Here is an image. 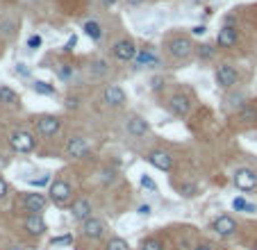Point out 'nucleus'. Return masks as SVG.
Wrapping results in <instances>:
<instances>
[{"label": "nucleus", "instance_id": "obj_1", "mask_svg": "<svg viewBox=\"0 0 257 250\" xmlns=\"http://www.w3.org/2000/svg\"><path fill=\"white\" fill-rule=\"evenodd\" d=\"M9 144L18 153H30L34 148V137L30 132H25V130H18V132H14L9 137Z\"/></svg>", "mask_w": 257, "mask_h": 250}, {"label": "nucleus", "instance_id": "obj_2", "mask_svg": "<svg viewBox=\"0 0 257 250\" xmlns=\"http://www.w3.org/2000/svg\"><path fill=\"white\" fill-rule=\"evenodd\" d=\"M235 184H237V189H241V191H253V189L257 186L255 170H251V168H237Z\"/></svg>", "mask_w": 257, "mask_h": 250}, {"label": "nucleus", "instance_id": "obj_3", "mask_svg": "<svg viewBox=\"0 0 257 250\" xmlns=\"http://www.w3.org/2000/svg\"><path fill=\"white\" fill-rule=\"evenodd\" d=\"M50 200L55 205H64V202L71 200V186L69 182H62V180H55L50 184Z\"/></svg>", "mask_w": 257, "mask_h": 250}, {"label": "nucleus", "instance_id": "obj_4", "mask_svg": "<svg viewBox=\"0 0 257 250\" xmlns=\"http://www.w3.org/2000/svg\"><path fill=\"white\" fill-rule=\"evenodd\" d=\"M191 50H193L191 41L184 39V37H175L171 43H169V53H171L175 59H187L189 55H191Z\"/></svg>", "mask_w": 257, "mask_h": 250}, {"label": "nucleus", "instance_id": "obj_5", "mask_svg": "<svg viewBox=\"0 0 257 250\" xmlns=\"http://www.w3.org/2000/svg\"><path fill=\"white\" fill-rule=\"evenodd\" d=\"M102 100L107 102L109 107H121V105H125V91L116 84H109L102 91Z\"/></svg>", "mask_w": 257, "mask_h": 250}, {"label": "nucleus", "instance_id": "obj_6", "mask_svg": "<svg viewBox=\"0 0 257 250\" xmlns=\"http://www.w3.org/2000/svg\"><path fill=\"white\" fill-rule=\"evenodd\" d=\"M114 57L121 59V62H130V59L137 57V48L130 39H123V41L114 43Z\"/></svg>", "mask_w": 257, "mask_h": 250}, {"label": "nucleus", "instance_id": "obj_7", "mask_svg": "<svg viewBox=\"0 0 257 250\" xmlns=\"http://www.w3.org/2000/svg\"><path fill=\"white\" fill-rule=\"evenodd\" d=\"M216 82H219L223 89H230L232 84H237V71L230 64H223L216 69Z\"/></svg>", "mask_w": 257, "mask_h": 250}, {"label": "nucleus", "instance_id": "obj_8", "mask_svg": "<svg viewBox=\"0 0 257 250\" xmlns=\"http://www.w3.org/2000/svg\"><path fill=\"white\" fill-rule=\"evenodd\" d=\"M59 125H62V123H59L57 116H41L39 118V123H37L39 132H41L43 137H53V134H57Z\"/></svg>", "mask_w": 257, "mask_h": 250}, {"label": "nucleus", "instance_id": "obj_9", "mask_svg": "<svg viewBox=\"0 0 257 250\" xmlns=\"http://www.w3.org/2000/svg\"><path fill=\"white\" fill-rule=\"evenodd\" d=\"M212 228H214V232L221 234V237H230V234L237 232V223L230 216H219L214 223H212Z\"/></svg>", "mask_w": 257, "mask_h": 250}, {"label": "nucleus", "instance_id": "obj_10", "mask_svg": "<svg viewBox=\"0 0 257 250\" xmlns=\"http://www.w3.org/2000/svg\"><path fill=\"white\" fill-rule=\"evenodd\" d=\"M71 214H73L75 221H86V218H91V202L85 200V198H78L73 202V207H71Z\"/></svg>", "mask_w": 257, "mask_h": 250}, {"label": "nucleus", "instance_id": "obj_11", "mask_svg": "<svg viewBox=\"0 0 257 250\" xmlns=\"http://www.w3.org/2000/svg\"><path fill=\"white\" fill-rule=\"evenodd\" d=\"M86 150H89V144H86L85 139H71L69 144H66V155L69 157H85Z\"/></svg>", "mask_w": 257, "mask_h": 250}, {"label": "nucleus", "instance_id": "obj_12", "mask_svg": "<svg viewBox=\"0 0 257 250\" xmlns=\"http://www.w3.org/2000/svg\"><path fill=\"white\" fill-rule=\"evenodd\" d=\"M102 230H105V225H102L98 218H86L85 225H82V232H85V237H89V239L102 237Z\"/></svg>", "mask_w": 257, "mask_h": 250}, {"label": "nucleus", "instance_id": "obj_13", "mask_svg": "<svg viewBox=\"0 0 257 250\" xmlns=\"http://www.w3.org/2000/svg\"><path fill=\"white\" fill-rule=\"evenodd\" d=\"M23 207H25L27 212H41V209L46 207V198H43L41 193H27V196L23 198Z\"/></svg>", "mask_w": 257, "mask_h": 250}, {"label": "nucleus", "instance_id": "obj_14", "mask_svg": "<svg viewBox=\"0 0 257 250\" xmlns=\"http://www.w3.org/2000/svg\"><path fill=\"white\" fill-rule=\"evenodd\" d=\"M148 162L155 166V168H160V170H169V168H171V157H169V153H162V150L150 153L148 155Z\"/></svg>", "mask_w": 257, "mask_h": 250}, {"label": "nucleus", "instance_id": "obj_15", "mask_svg": "<svg viewBox=\"0 0 257 250\" xmlns=\"http://www.w3.org/2000/svg\"><path fill=\"white\" fill-rule=\"evenodd\" d=\"M235 43H237V27L225 25L223 30L219 32V46H223V48H232Z\"/></svg>", "mask_w": 257, "mask_h": 250}, {"label": "nucleus", "instance_id": "obj_16", "mask_svg": "<svg viewBox=\"0 0 257 250\" xmlns=\"http://www.w3.org/2000/svg\"><path fill=\"white\" fill-rule=\"evenodd\" d=\"M169 109H171L175 116H184V114L189 112V100H187V96H173L171 100H169Z\"/></svg>", "mask_w": 257, "mask_h": 250}, {"label": "nucleus", "instance_id": "obj_17", "mask_svg": "<svg viewBox=\"0 0 257 250\" xmlns=\"http://www.w3.org/2000/svg\"><path fill=\"white\" fill-rule=\"evenodd\" d=\"M128 132L132 134V137H146V132H148V123L144 121V118L134 116L128 121Z\"/></svg>", "mask_w": 257, "mask_h": 250}, {"label": "nucleus", "instance_id": "obj_18", "mask_svg": "<svg viewBox=\"0 0 257 250\" xmlns=\"http://www.w3.org/2000/svg\"><path fill=\"white\" fill-rule=\"evenodd\" d=\"M25 228H27V232H30V234H37V237H39V234L46 232V221H43L39 214H32V216L25 221Z\"/></svg>", "mask_w": 257, "mask_h": 250}, {"label": "nucleus", "instance_id": "obj_19", "mask_svg": "<svg viewBox=\"0 0 257 250\" xmlns=\"http://www.w3.org/2000/svg\"><path fill=\"white\" fill-rule=\"evenodd\" d=\"M160 62H157V57L153 55V50H141L139 55H137V66H157Z\"/></svg>", "mask_w": 257, "mask_h": 250}, {"label": "nucleus", "instance_id": "obj_20", "mask_svg": "<svg viewBox=\"0 0 257 250\" xmlns=\"http://www.w3.org/2000/svg\"><path fill=\"white\" fill-rule=\"evenodd\" d=\"M0 102H5V105H16L18 96L9 89V86H0Z\"/></svg>", "mask_w": 257, "mask_h": 250}, {"label": "nucleus", "instance_id": "obj_21", "mask_svg": "<svg viewBox=\"0 0 257 250\" xmlns=\"http://www.w3.org/2000/svg\"><path fill=\"white\" fill-rule=\"evenodd\" d=\"M85 32L89 34V37H91L93 41H98V39L102 37V27L98 25L96 21H86V23H85Z\"/></svg>", "mask_w": 257, "mask_h": 250}, {"label": "nucleus", "instance_id": "obj_22", "mask_svg": "<svg viewBox=\"0 0 257 250\" xmlns=\"http://www.w3.org/2000/svg\"><path fill=\"white\" fill-rule=\"evenodd\" d=\"M32 89L37 91V93H43V96H55V86H50L48 82H43V80L32 82Z\"/></svg>", "mask_w": 257, "mask_h": 250}, {"label": "nucleus", "instance_id": "obj_23", "mask_svg": "<svg viewBox=\"0 0 257 250\" xmlns=\"http://www.w3.org/2000/svg\"><path fill=\"white\" fill-rule=\"evenodd\" d=\"M241 121H255L257 118V107L255 105H244L241 107V112H239Z\"/></svg>", "mask_w": 257, "mask_h": 250}, {"label": "nucleus", "instance_id": "obj_24", "mask_svg": "<svg viewBox=\"0 0 257 250\" xmlns=\"http://www.w3.org/2000/svg\"><path fill=\"white\" fill-rule=\"evenodd\" d=\"M107 73V64H105V59H96L91 64V75L93 78H102V75Z\"/></svg>", "mask_w": 257, "mask_h": 250}, {"label": "nucleus", "instance_id": "obj_25", "mask_svg": "<svg viewBox=\"0 0 257 250\" xmlns=\"http://www.w3.org/2000/svg\"><path fill=\"white\" fill-rule=\"evenodd\" d=\"M107 250H130V246H128V241H125V239H121V237H114V239H109Z\"/></svg>", "mask_w": 257, "mask_h": 250}, {"label": "nucleus", "instance_id": "obj_26", "mask_svg": "<svg viewBox=\"0 0 257 250\" xmlns=\"http://www.w3.org/2000/svg\"><path fill=\"white\" fill-rule=\"evenodd\" d=\"M141 250H164V246H162L157 239H146L144 246H141Z\"/></svg>", "mask_w": 257, "mask_h": 250}, {"label": "nucleus", "instance_id": "obj_27", "mask_svg": "<svg viewBox=\"0 0 257 250\" xmlns=\"http://www.w3.org/2000/svg\"><path fill=\"white\" fill-rule=\"evenodd\" d=\"M27 48H30V50L41 48V37H39V34H32V37L27 39Z\"/></svg>", "mask_w": 257, "mask_h": 250}, {"label": "nucleus", "instance_id": "obj_28", "mask_svg": "<svg viewBox=\"0 0 257 250\" xmlns=\"http://www.w3.org/2000/svg\"><path fill=\"white\" fill-rule=\"evenodd\" d=\"M212 55H214V48H212V46H200L198 48V57L200 59H209Z\"/></svg>", "mask_w": 257, "mask_h": 250}, {"label": "nucleus", "instance_id": "obj_29", "mask_svg": "<svg viewBox=\"0 0 257 250\" xmlns=\"http://www.w3.org/2000/svg\"><path fill=\"white\" fill-rule=\"evenodd\" d=\"M141 186H144V189H150V191H157V184L150 180L148 175H141Z\"/></svg>", "mask_w": 257, "mask_h": 250}, {"label": "nucleus", "instance_id": "obj_30", "mask_svg": "<svg viewBox=\"0 0 257 250\" xmlns=\"http://www.w3.org/2000/svg\"><path fill=\"white\" fill-rule=\"evenodd\" d=\"M232 207H235L237 212H241V209L246 212V209H248V202L244 200V198H235V200H232Z\"/></svg>", "mask_w": 257, "mask_h": 250}, {"label": "nucleus", "instance_id": "obj_31", "mask_svg": "<svg viewBox=\"0 0 257 250\" xmlns=\"http://www.w3.org/2000/svg\"><path fill=\"white\" fill-rule=\"evenodd\" d=\"M50 182V177L48 175H41L39 180H30V184H34V186H43V184H48Z\"/></svg>", "mask_w": 257, "mask_h": 250}, {"label": "nucleus", "instance_id": "obj_32", "mask_svg": "<svg viewBox=\"0 0 257 250\" xmlns=\"http://www.w3.org/2000/svg\"><path fill=\"white\" fill-rule=\"evenodd\" d=\"M75 43H78V37H75V34H73V37H71L69 41H66V46H64V50H66V53H71V50L75 48Z\"/></svg>", "mask_w": 257, "mask_h": 250}, {"label": "nucleus", "instance_id": "obj_33", "mask_svg": "<svg viewBox=\"0 0 257 250\" xmlns=\"http://www.w3.org/2000/svg\"><path fill=\"white\" fill-rule=\"evenodd\" d=\"M59 75H62V78H71V75H73V66H62Z\"/></svg>", "mask_w": 257, "mask_h": 250}, {"label": "nucleus", "instance_id": "obj_34", "mask_svg": "<svg viewBox=\"0 0 257 250\" xmlns=\"http://www.w3.org/2000/svg\"><path fill=\"white\" fill-rule=\"evenodd\" d=\"M62 244H71V237H59V239H53V246H62Z\"/></svg>", "mask_w": 257, "mask_h": 250}, {"label": "nucleus", "instance_id": "obj_35", "mask_svg": "<svg viewBox=\"0 0 257 250\" xmlns=\"http://www.w3.org/2000/svg\"><path fill=\"white\" fill-rule=\"evenodd\" d=\"M7 196V182L0 177V198H5Z\"/></svg>", "mask_w": 257, "mask_h": 250}, {"label": "nucleus", "instance_id": "obj_36", "mask_svg": "<svg viewBox=\"0 0 257 250\" xmlns=\"http://www.w3.org/2000/svg\"><path fill=\"white\" fill-rule=\"evenodd\" d=\"M137 212H139V216H148V214H150V205H141Z\"/></svg>", "mask_w": 257, "mask_h": 250}, {"label": "nucleus", "instance_id": "obj_37", "mask_svg": "<svg viewBox=\"0 0 257 250\" xmlns=\"http://www.w3.org/2000/svg\"><path fill=\"white\" fill-rule=\"evenodd\" d=\"M191 32H193V34H198V37H200V34H205V25H196V27L191 30Z\"/></svg>", "mask_w": 257, "mask_h": 250}, {"label": "nucleus", "instance_id": "obj_38", "mask_svg": "<svg viewBox=\"0 0 257 250\" xmlns=\"http://www.w3.org/2000/svg\"><path fill=\"white\" fill-rule=\"evenodd\" d=\"M66 107L75 109V107H78V98H69V100H66Z\"/></svg>", "mask_w": 257, "mask_h": 250}, {"label": "nucleus", "instance_id": "obj_39", "mask_svg": "<svg viewBox=\"0 0 257 250\" xmlns=\"http://www.w3.org/2000/svg\"><path fill=\"white\" fill-rule=\"evenodd\" d=\"M16 73H21V75H27V73H30V71L25 69V64H18V66H16Z\"/></svg>", "mask_w": 257, "mask_h": 250}, {"label": "nucleus", "instance_id": "obj_40", "mask_svg": "<svg viewBox=\"0 0 257 250\" xmlns=\"http://www.w3.org/2000/svg\"><path fill=\"white\" fill-rule=\"evenodd\" d=\"M193 191H196L193 186H184V189H182V193H184V196H193Z\"/></svg>", "mask_w": 257, "mask_h": 250}, {"label": "nucleus", "instance_id": "obj_41", "mask_svg": "<svg viewBox=\"0 0 257 250\" xmlns=\"http://www.w3.org/2000/svg\"><path fill=\"white\" fill-rule=\"evenodd\" d=\"M193 250H212V248H209V246H196Z\"/></svg>", "mask_w": 257, "mask_h": 250}, {"label": "nucleus", "instance_id": "obj_42", "mask_svg": "<svg viewBox=\"0 0 257 250\" xmlns=\"http://www.w3.org/2000/svg\"><path fill=\"white\" fill-rule=\"evenodd\" d=\"M7 250H23V248H18V246H11V248H7Z\"/></svg>", "mask_w": 257, "mask_h": 250}, {"label": "nucleus", "instance_id": "obj_43", "mask_svg": "<svg viewBox=\"0 0 257 250\" xmlns=\"http://www.w3.org/2000/svg\"><path fill=\"white\" fill-rule=\"evenodd\" d=\"M130 2H139V0H130Z\"/></svg>", "mask_w": 257, "mask_h": 250}, {"label": "nucleus", "instance_id": "obj_44", "mask_svg": "<svg viewBox=\"0 0 257 250\" xmlns=\"http://www.w3.org/2000/svg\"><path fill=\"white\" fill-rule=\"evenodd\" d=\"M255 250H257V241H255Z\"/></svg>", "mask_w": 257, "mask_h": 250}]
</instances>
